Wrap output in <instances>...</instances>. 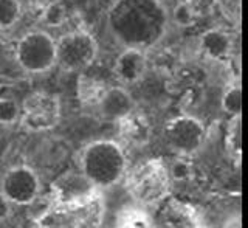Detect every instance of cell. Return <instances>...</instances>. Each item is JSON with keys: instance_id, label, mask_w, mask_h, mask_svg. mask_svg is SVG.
Instances as JSON below:
<instances>
[{"instance_id": "1", "label": "cell", "mask_w": 248, "mask_h": 228, "mask_svg": "<svg viewBox=\"0 0 248 228\" xmlns=\"http://www.w3.org/2000/svg\"><path fill=\"white\" fill-rule=\"evenodd\" d=\"M168 25L161 0H116L107 14V28L124 49H152L165 37Z\"/></svg>"}, {"instance_id": "2", "label": "cell", "mask_w": 248, "mask_h": 228, "mask_svg": "<svg viewBox=\"0 0 248 228\" xmlns=\"http://www.w3.org/2000/svg\"><path fill=\"white\" fill-rule=\"evenodd\" d=\"M81 174L96 188H110L121 182L127 169V157L120 143L101 138L84 147L79 160Z\"/></svg>"}, {"instance_id": "3", "label": "cell", "mask_w": 248, "mask_h": 228, "mask_svg": "<svg viewBox=\"0 0 248 228\" xmlns=\"http://www.w3.org/2000/svg\"><path fill=\"white\" fill-rule=\"evenodd\" d=\"M127 190L141 208L158 205L170 191L169 169L157 159L138 163L127 177Z\"/></svg>"}, {"instance_id": "4", "label": "cell", "mask_w": 248, "mask_h": 228, "mask_svg": "<svg viewBox=\"0 0 248 228\" xmlns=\"http://www.w3.org/2000/svg\"><path fill=\"white\" fill-rule=\"evenodd\" d=\"M16 58L25 72L45 73L56 64V41L45 31H30L19 39Z\"/></svg>"}, {"instance_id": "5", "label": "cell", "mask_w": 248, "mask_h": 228, "mask_svg": "<svg viewBox=\"0 0 248 228\" xmlns=\"http://www.w3.org/2000/svg\"><path fill=\"white\" fill-rule=\"evenodd\" d=\"M96 56L98 44L87 31H72L56 41V64L65 72H82Z\"/></svg>"}, {"instance_id": "6", "label": "cell", "mask_w": 248, "mask_h": 228, "mask_svg": "<svg viewBox=\"0 0 248 228\" xmlns=\"http://www.w3.org/2000/svg\"><path fill=\"white\" fill-rule=\"evenodd\" d=\"M61 99L53 93L34 92L20 104V124L28 132L41 133L54 129L61 121Z\"/></svg>"}, {"instance_id": "7", "label": "cell", "mask_w": 248, "mask_h": 228, "mask_svg": "<svg viewBox=\"0 0 248 228\" xmlns=\"http://www.w3.org/2000/svg\"><path fill=\"white\" fill-rule=\"evenodd\" d=\"M169 147L180 155H192L200 151L206 140V128L192 115H180L169 120L165 129Z\"/></svg>"}, {"instance_id": "8", "label": "cell", "mask_w": 248, "mask_h": 228, "mask_svg": "<svg viewBox=\"0 0 248 228\" xmlns=\"http://www.w3.org/2000/svg\"><path fill=\"white\" fill-rule=\"evenodd\" d=\"M41 179L27 164H16L5 171L0 182V193L13 205H31L41 194Z\"/></svg>"}, {"instance_id": "9", "label": "cell", "mask_w": 248, "mask_h": 228, "mask_svg": "<svg viewBox=\"0 0 248 228\" xmlns=\"http://www.w3.org/2000/svg\"><path fill=\"white\" fill-rule=\"evenodd\" d=\"M96 109L107 121H121L132 112H135V101L124 87H107L101 97Z\"/></svg>"}, {"instance_id": "10", "label": "cell", "mask_w": 248, "mask_h": 228, "mask_svg": "<svg viewBox=\"0 0 248 228\" xmlns=\"http://www.w3.org/2000/svg\"><path fill=\"white\" fill-rule=\"evenodd\" d=\"M147 70V58L143 50L124 49L115 61V76L121 84L130 85L143 80Z\"/></svg>"}, {"instance_id": "11", "label": "cell", "mask_w": 248, "mask_h": 228, "mask_svg": "<svg viewBox=\"0 0 248 228\" xmlns=\"http://www.w3.org/2000/svg\"><path fill=\"white\" fill-rule=\"evenodd\" d=\"M95 190L96 188L81 172H68L65 176H61L54 183V193L61 203H81L82 200H87Z\"/></svg>"}, {"instance_id": "12", "label": "cell", "mask_w": 248, "mask_h": 228, "mask_svg": "<svg viewBox=\"0 0 248 228\" xmlns=\"http://www.w3.org/2000/svg\"><path fill=\"white\" fill-rule=\"evenodd\" d=\"M200 50L209 59L223 61L231 54L232 37L230 33L220 28L208 30L200 36Z\"/></svg>"}, {"instance_id": "13", "label": "cell", "mask_w": 248, "mask_h": 228, "mask_svg": "<svg viewBox=\"0 0 248 228\" xmlns=\"http://www.w3.org/2000/svg\"><path fill=\"white\" fill-rule=\"evenodd\" d=\"M121 128V135L132 146H144L149 143L151 140V123L147 118L137 111L132 112L124 120L118 121Z\"/></svg>"}, {"instance_id": "14", "label": "cell", "mask_w": 248, "mask_h": 228, "mask_svg": "<svg viewBox=\"0 0 248 228\" xmlns=\"http://www.w3.org/2000/svg\"><path fill=\"white\" fill-rule=\"evenodd\" d=\"M107 85L95 78L81 75L78 80V98L84 106H95L99 103L101 97L104 95Z\"/></svg>"}, {"instance_id": "15", "label": "cell", "mask_w": 248, "mask_h": 228, "mask_svg": "<svg viewBox=\"0 0 248 228\" xmlns=\"http://www.w3.org/2000/svg\"><path fill=\"white\" fill-rule=\"evenodd\" d=\"M115 228H152V221L141 207L126 208L116 217Z\"/></svg>"}, {"instance_id": "16", "label": "cell", "mask_w": 248, "mask_h": 228, "mask_svg": "<svg viewBox=\"0 0 248 228\" xmlns=\"http://www.w3.org/2000/svg\"><path fill=\"white\" fill-rule=\"evenodd\" d=\"M220 106L225 114H228L231 118L242 115V87L240 84H231L230 87L223 92Z\"/></svg>"}, {"instance_id": "17", "label": "cell", "mask_w": 248, "mask_h": 228, "mask_svg": "<svg viewBox=\"0 0 248 228\" xmlns=\"http://www.w3.org/2000/svg\"><path fill=\"white\" fill-rule=\"evenodd\" d=\"M22 14L19 0H0V30L14 27Z\"/></svg>"}, {"instance_id": "18", "label": "cell", "mask_w": 248, "mask_h": 228, "mask_svg": "<svg viewBox=\"0 0 248 228\" xmlns=\"http://www.w3.org/2000/svg\"><path fill=\"white\" fill-rule=\"evenodd\" d=\"M240 121H242L240 116L231 118L228 137H227L228 152L237 160L240 159V154H242V126H240Z\"/></svg>"}, {"instance_id": "19", "label": "cell", "mask_w": 248, "mask_h": 228, "mask_svg": "<svg viewBox=\"0 0 248 228\" xmlns=\"http://www.w3.org/2000/svg\"><path fill=\"white\" fill-rule=\"evenodd\" d=\"M20 120V104L14 98H0V124L11 126Z\"/></svg>"}, {"instance_id": "20", "label": "cell", "mask_w": 248, "mask_h": 228, "mask_svg": "<svg viewBox=\"0 0 248 228\" xmlns=\"http://www.w3.org/2000/svg\"><path fill=\"white\" fill-rule=\"evenodd\" d=\"M65 19H67L65 6L59 2H53L50 5H46L42 13V22L46 27H51V28L61 27L62 23L65 22Z\"/></svg>"}, {"instance_id": "21", "label": "cell", "mask_w": 248, "mask_h": 228, "mask_svg": "<svg viewBox=\"0 0 248 228\" xmlns=\"http://www.w3.org/2000/svg\"><path fill=\"white\" fill-rule=\"evenodd\" d=\"M174 22L178 27H191L197 22L196 14L192 13V10L189 8V5L186 2H180L175 8H174Z\"/></svg>"}, {"instance_id": "22", "label": "cell", "mask_w": 248, "mask_h": 228, "mask_svg": "<svg viewBox=\"0 0 248 228\" xmlns=\"http://www.w3.org/2000/svg\"><path fill=\"white\" fill-rule=\"evenodd\" d=\"M185 2L189 5L192 13L196 14V17L200 19V17H206V16H209L214 11L217 0H185Z\"/></svg>"}, {"instance_id": "23", "label": "cell", "mask_w": 248, "mask_h": 228, "mask_svg": "<svg viewBox=\"0 0 248 228\" xmlns=\"http://www.w3.org/2000/svg\"><path fill=\"white\" fill-rule=\"evenodd\" d=\"M13 207H14L13 203L8 200L2 193H0V224L8 221V219L11 217Z\"/></svg>"}]
</instances>
